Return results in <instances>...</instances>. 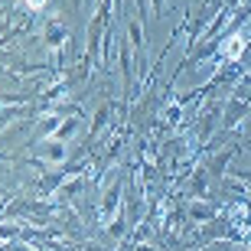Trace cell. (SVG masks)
<instances>
[{"mask_svg": "<svg viewBox=\"0 0 251 251\" xmlns=\"http://www.w3.org/2000/svg\"><path fill=\"white\" fill-rule=\"evenodd\" d=\"M49 160H62V147L53 143V150H49Z\"/></svg>", "mask_w": 251, "mask_h": 251, "instance_id": "obj_1", "label": "cell"}]
</instances>
